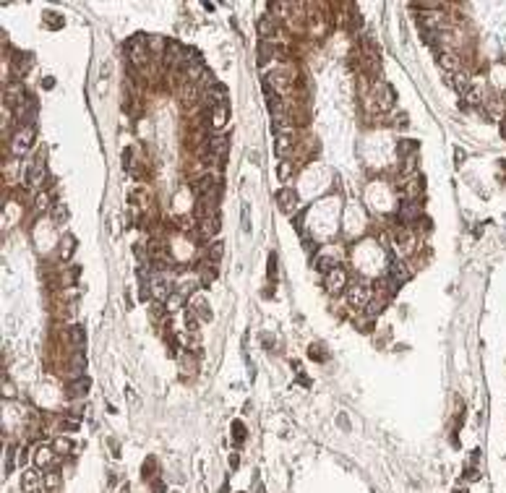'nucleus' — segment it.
<instances>
[{
    "instance_id": "nucleus-1",
    "label": "nucleus",
    "mask_w": 506,
    "mask_h": 493,
    "mask_svg": "<svg viewBox=\"0 0 506 493\" xmlns=\"http://www.w3.org/2000/svg\"><path fill=\"white\" fill-rule=\"evenodd\" d=\"M45 177H47V162H45V157H37L34 162H29V165L24 167V186H26V188H39L42 183H45Z\"/></svg>"
},
{
    "instance_id": "nucleus-2",
    "label": "nucleus",
    "mask_w": 506,
    "mask_h": 493,
    "mask_svg": "<svg viewBox=\"0 0 506 493\" xmlns=\"http://www.w3.org/2000/svg\"><path fill=\"white\" fill-rule=\"evenodd\" d=\"M125 47H128V58L134 60V65H144L146 63V58H149L146 34H134V37L125 42Z\"/></svg>"
},
{
    "instance_id": "nucleus-3",
    "label": "nucleus",
    "mask_w": 506,
    "mask_h": 493,
    "mask_svg": "<svg viewBox=\"0 0 506 493\" xmlns=\"http://www.w3.org/2000/svg\"><path fill=\"white\" fill-rule=\"evenodd\" d=\"M370 298H373V290H370L368 282H355V284H350V290H347V300H350V305H355V308H368Z\"/></svg>"
},
{
    "instance_id": "nucleus-4",
    "label": "nucleus",
    "mask_w": 506,
    "mask_h": 493,
    "mask_svg": "<svg viewBox=\"0 0 506 493\" xmlns=\"http://www.w3.org/2000/svg\"><path fill=\"white\" fill-rule=\"evenodd\" d=\"M344 284H347V272H344L342 266H334L332 272H326V293H329V295L342 293Z\"/></svg>"
},
{
    "instance_id": "nucleus-5",
    "label": "nucleus",
    "mask_w": 506,
    "mask_h": 493,
    "mask_svg": "<svg viewBox=\"0 0 506 493\" xmlns=\"http://www.w3.org/2000/svg\"><path fill=\"white\" fill-rule=\"evenodd\" d=\"M32 141H34V131L32 128H21L16 136H13V144H11V151L16 154V157H24L26 151H29V146H32Z\"/></svg>"
},
{
    "instance_id": "nucleus-6",
    "label": "nucleus",
    "mask_w": 506,
    "mask_h": 493,
    "mask_svg": "<svg viewBox=\"0 0 506 493\" xmlns=\"http://www.w3.org/2000/svg\"><path fill=\"white\" fill-rule=\"evenodd\" d=\"M394 99H397V94H394V89H391V84H376V105H379V110H391V105H394Z\"/></svg>"
},
{
    "instance_id": "nucleus-7",
    "label": "nucleus",
    "mask_w": 506,
    "mask_h": 493,
    "mask_svg": "<svg viewBox=\"0 0 506 493\" xmlns=\"http://www.w3.org/2000/svg\"><path fill=\"white\" fill-rule=\"evenodd\" d=\"M42 485H45V480L39 478V473H34V470H24V475H21V488H24L26 493H39Z\"/></svg>"
},
{
    "instance_id": "nucleus-8",
    "label": "nucleus",
    "mask_w": 506,
    "mask_h": 493,
    "mask_svg": "<svg viewBox=\"0 0 506 493\" xmlns=\"http://www.w3.org/2000/svg\"><path fill=\"white\" fill-rule=\"evenodd\" d=\"M149 287H151V295L157 298V300H170L167 298L170 295V284H167V279L162 274H154L151 282H149Z\"/></svg>"
},
{
    "instance_id": "nucleus-9",
    "label": "nucleus",
    "mask_w": 506,
    "mask_h": 493,
    "mask_svg": "<svg viewBox=\"0 0 506 493\" xmlns=\"http://www.w3.org/2000/svg\"><path fill=\"white\" fill-rule=\"evenodd\" d=\"M295 201H298V196H295V191H292V188H282V191H277V204H279V209H282V212H292V209H295Z\"/></svg>"
},
{
    "instance_id": "nucleus-10",
    "label": "nucleus",
    "mask_w": 506,
    "mask_h": 493,
    "mask_svg": "<svg viewBox=\"0 0 506 493\" xmlns=\"http://www.w3.org/2000/svg\"><path fill=\"white\" fill-rule=\"evenodd\" d=\"M55 449H52V446H39V449L34 452V464L37 467H50L52 462H55Z\"/></svg>"
},
{
    "instance_id": "nucleus-11",
    "label": "nucleus",
    "mask_w": 506,
    "mask_h": 493,
    "mask_svg": "<svg viewBox=\"0 0 506 493\" xmlns=\"http://www.w3.org/2000/svg\"><path fill=\"white\" fill-rule=\"evenodd\" d=\"M230 149V136H211L209 139V154L211 157H225Z\"/></svg>"
},
{
    "instance_id": "nucleus-12",
    "label": "nucleus",
    "mask_w": 506,
    "mask_h": 493,
    "mask_svg": "<svg viewBox=\"0 0 506 493\" xmlns=\"http://www.w3.org/2000/svg\"><path fill=\"white\" fill-rule=\"evenodd\" d=\"M420 24L425 32H441L444 29V13H425L420 18Z\"/></svg>"
},
{
    "instance_id": "nucleus-13",
    "label": "nucleus",
    "mask_w": 506,
    "mask_h": 493,
    "mask_svg": "<svg viewBox=\"0 0 506 493\" xmlns=\"http://www.w3.org/2000/svg\"><path fill=\"white\" fill-rule=\"evenodd\" d=\"M89 389H92V378H89V376H78L76 381H71L68 394H71V397H84Z\"/></svg>"
},
{
    "instance_id": "nucleus-14",
    "label": "nucleus",
    "mask_w": 506,
    "mask_h": 493,
    "mask_svg": "<svg viewBox=\"0 0 506 493\" xmlns=\"http://www.w3.org/2000/svg\"><path fill=\"white\" fill-rule=\"evenodd\" d=\"M193 191H196V196H211V191H214V177L211 175H201L199 180L193 183Z\"/></svg>"
},
{
    "instance_id": "nucleus-15",
    "label": "nucleus",
    "mask_w": 506,
    "mask_h": 493,
    "mask_svg": "<svg viewBox=\"0 0 506 493\" xmlns=\"http://www.w3.org/2000/svg\"><path fill=\"white\" fill-rule=\"evenodd\" d=\"M438 65L449 73H459V58L451 53H438Z\"/></svg>"
},
{
    "instance_id": "nucleus-16",
    "label": "nucleus",
    "mask_w": 506,
    "mask_h": 493,
    "mask_svg": "<svg viewBox=\"0 0 506 493\" xmlns=\"http://www.w3.org/2000/svg\"><path fill=\"white\" fill-rule=\"evenodd\" d=\"M29 68H32V55H26V53H16V58H13V71H16V76L21 79Z\"/></svg>"
},
{
    "instance_id": "nucleus-17",
    "label": "nucleus",
    "mask_w": 506,
    "mask_h": 493,
    "mask_svg": "<svg viewBox=\"0 0 506 493\" xmlns=\"http://www.w3.org/2000/svg\"><path fill=\"white\" fill-rule=\"evenodd\" d=\"M227 118H230V107H227V102H222L219 107H214V110H211V125H214V128H222V125L227 123Z\"/></svg>"
},
{
    "instance_id": "nucleus-18",
    "label": "nucleus",
    "mask_w": 506,
    "mask_h": 493,
    "mask_svg": "<svg viewBox=\"0 0 506 493\" xmlns=\"http://www.w3.org/2000/svg\"><path fill=\"white\" fill-rule=\"evenodd\" d=\"M400 217H402L405 222L417 219V217H420V204H417V201H405V204L400 206Z\"/></svg>"
},
{
    "instance_id": "nucleus-19",
    "label": "nucleus",
    "mask_w": 506,
    "mask_h": 493,
    "mask_svg": "<svg viewBox=\"0 0 506 493\" xmlns=\"http://www.w3.org/2000/svg\"><path fill=\"white\" fill-rule=\"evenodd\" d=\"M290 151H292V139L287 136V133H279V139H277V144H274V154L284 160V157H287Z\"/></svg>"
},
{
    "instance_id": "nucleus-20",
    "label": "nucleus",
    "mask_w": 506,
    "mask_h": 493,
    "mask_svg": "<svg viewBox=\"0 0 506 493\" xmlns=\"http://www.w3.org/2000/svg\"><path fill=\"white\" fill-rule=\"evenodd\" d=\"M389 272H391V282L397 284V287H400V284H402V282L407 279V272H405V266H402V264H400L397 258H391V264H389Z\"/></svg>"
},
{
    "instance_id": "nucleus-21",
    "label": "nucleus",
    "mask_w": 506,
    "mask_h": 493,
    "mask_svg": "<svg viewBox=\"0 0 506 493\" xmlns=\"http://www.w3.org/2000/svg\"><path fill=\"white\" fill-rule=\"evenodd\" d=\"M73 251H76V238H73V235H65L63 243H60V258L68 261V258L73 256Z\"/></svg>"
},
{
    "instance_id": "nucleus-22",
    "label": "nucleus",
    "mask_w": 506,
    "mask_h": 493,
    "mask_svg": "<svg viewBox=\"0 0 506 493\" xmlns=\"http://www.w3.org/2000/svg\"><path fill=\"white\" fill-rule=\"evenodd\" d=\"M191 310H199V316H201L204 321H209V319H211V310H209V303H206L204 298H193V300H191Z\"/></svg>"
},
{
    "instance_id": "nucleus-23",
    "label": "nucleus",
    "mask_w": 506,
    "mask_h": 493,
    "mask_svg": "<svg viewBox=\"0 0 506 493\" xmlns=\"http://www.w3.org/2000/svg\"><path fill=\"white\" fill-rule=\"evenodd\" d=\"M219 230V222L214 217H206L201 219V238H214V232Z\"/></svg>"
},
{
    "instance_id": "nucleus-24",
    "label": "nucleus",
    "mask_w": 506,
    "mask_h": 493,
    "mask_svg": "<svg viewBox=\"0 0 506 493\" xmlns=\"http://www.w3.org/2000/svg\"><path fill=\"white\" fill-rule=\"evenodd\" d=\"M240 227H243V232H251V204L248 201L240 204Z\"/></svg>"
},
{
    "instance_id": "nucleus-25",
    "label": "nucleus",
    "mask_w": 506,
    "mask_h": 493,
    "mask_svg": "<svg viewBox=\"0 0 506 493\" xmlns=\"http://www.w3.org/2000/svg\"><path fill=\"white\" fill-rule=\"evenodd\" d=\"M52 449H55L58 454H68V452L73 449V444H71V438L60 436V438H55V441H52Z\"/></svg>"
},
{
    "instance_id": "nucleus-26",
    "label": "nucleus",
    "mask_w": 506,
    "mask_h": 493,
    "mask_svg": "<svg viewBox=\"0 0 506 493\" xmlns=\"http://www.w3.org/2000/svg\"><path fill=\"white\" fill-rule=\"evenodd\" d=\"M45 24L50 27V29H63V16L58 13V11H47V16H45Z\"/></svg>"
},
{
    "instance_id": "nucleus-27",
    "label": "nucleus",
    "mask_w": 506,
    "mask_h": 493,
    "mask_svg": "<svg viewBox=\"0 0 506 493\" xmlns=\"http://www.w3.org/2000/svg\"><path fill=\"white\" fill-rule=\"evenodd\" d=\"M71 340H73V345L76 347H84V342H86V331H84V326H71Z\"/></svg>"
},
{
    "instance_id": "nucleus-28",
    "label": "nucleus",
    "mask_w": 506,
    "mask_h": 493,
    "mask_svg": "<svg viewBox=\"0 0 506 493\" xmlns=\"http://www.w3.org/2000/svg\"><path fill=\"white\" fill-rule=\"evenodd\" d=\"M42 480H45V488L47 490H58L60 488V473H45V478H42Z\"/></svg>"
},
{
    "instance_id": "nucleus-29",
    "label": "nucleus",
    "mask_w": 506,
    "mask_h": 493,
    "mask_svg": "<svg viewBox=\"0 0 506 493\" xmlns=\"http://www.w3.org/2000/svg\"><path fill=\"white\" fill-rule=\"evenodd\" d=\"M256 29H258V34L263 37V42H267V37H272V21H269V16H263V18H258V24H256Z\"/></svg>"
},
{
    "instance_id": "nucleus-30",
    "label": "nucleus",
    "mask_w": 506,
    "mask_h": 493,
    "mask_svg": "<svg viewBox=\"0 0 506 493\" xmlns=\"http://www.w3.org/2000/svg\"><path fill=\"white\" fill-rule=\"evenodd\" d=\"M52 217H55V222H58V225H63V222L68 219V206H65L63 201H58V204H55V209H52Z\"/></svg>"
},
{
    "instance_id": "nucleus-31",
    "label": "nucleus",
    "mask_w": 506,
    "mask_h": 493,
    "mask_svg": "<svg viewBox=\"0 0 506 493\" xmlns=\"http://www.w3.org/2000/svg\"><path fill=\"white\" fill-rule=\"evenodd\" d=\"M272 53H274L272 44H269V42H261V44H258V65L267 63V60L272 58Z\"/></svg>"
},
{
    "instance_id": "nucleus-32",
    "label": "nucleus",
    "mask_w": 506,
    "mask_h": 493,
    "mask_svg": "<svg viewBox=\"0 0 506 493\" xmlns=\"http://www.w3.org/2000/svg\"><path fill=\"white\" fill-rule=\"evenodd\" d=\"M290 175H292V162L290 160H282L279 167H277V177H279V180H287Z\"/></svg>"
},
{
    "instance_id": "nucleus-33",
    "label": "nucleus",
    "mask_w": 506,
    "mask_h": 493,
    "mask_svg": "<svg viewBox=\"0 0 506 493\" xmlns=\"http://www.w3.org/2000/svg\"><path fill=\"white\" fill-rule=\"evenodd\" d=\"M6 97H8V102H21V97H24V86H21V84H13V86H8Z\"/></svg>"
},
{
    "instance_id": "nucleus-34",
    "label": "nucleus",
    "mask_w": 506,
    "mask_h": 493,
    "mask_svg": "<svg viewBox=\"0 0 506 493\" xmlns=\"http://www.w3.org/2000/svg\"><path fill=\"white\" fill-rule=\"evenodd\" d=\"M415 149H417V144H415V141H400V146H397L400 157H405V160H410Z\"/></svg>"
},
{
    "instance_id": "nucleus-35",
    "label": "nucleus",
    "mask_w": 506,
    "mask_h": 493,
    "mask_svg": "<svg viewBox=\"0 0 506 493\" xmlns=\"http://www.w3.org/2000/svg\"><path fill=\"white\" fill-rule=\"evenodd\" d=\"M222 251H225V245L217 240V243L211 245V248H209V264H217L219 258H222Z\"/></svg>"
},
{
    "instance_id": "nucleus-36",
    "label": "nucleus",
    "mask_w": 506,
    "mask_h": 493,
    "mask_svg": "<svg viewBox=\"0 0 506 493\" xmlns=\"http://www.w3.org/2000/svg\"><path fill=\"white\" fill-rule=\"evenodd\" d=\"M483 102V89L480 86H472L470 92H467V107L470 105H480Z\"/></svg>"
},
{
    "instance_id": "nucleus-37",
    "label": "nucleus",
    "mask_w": 506,
    "mask_h": 493,
    "mask_svg": "<svg viewBox=\"0 0 506 493\" xmlns=\"http://www.w3.org/2000/svg\"><path fill=\"white\" fill-rule=\"evenodd\" d=\"M232 438H235L237 444H240V441H243V438H246V425H243V423H240V420H235V423H232Z\"/></svg>"
},
{
    "instance_id": "nucleus-38",
    "label": "nucleus",
    "mask_w": 506,
    "mask_h": 493,
    "mask_svg": "<svg viewBox=\"0 0 506 493\" xmlns=\"http://www.w3.org/2000/svg\"><path fill=\"white\" fill-rule=\"evenodd\" d=\"M84 368H86V357H84V352H78V355L73 357V373H76V376H81V373H84Z\"/></svg>"
},
{
    "instance_id": "nucleus-39",
    "label": "nucleus",
    "mask_w": 506,
    "mask_h": 493,
    "mask_svg": "<svg viewBox=\"0 0 506 493\" xmlns=\"http://www.w3.org/2000/svg\"><path fill=\"white\" fill-rule=\"evenodd\" d=\"M410 243H412V235L410 232H400L397 235V245H400L402 251H410Z\"/></svg>"
},
{
    "instance_id": "nucleus-40",
    "label": "nucleus",
    "mask_w": 506,
    "mask_h": 493,
    "mask_svg": "<svg viewBox=\"0 0 506 493\" xmlns=\"http://www.w3.org/2000/svg\"><path fill=\"white\" fill-rule=\"evenodd\" d=\"M185 326H188L191 331L199 329V319H196V310H188V313H185Z\"/></svg>"
},
{
    "instance_id": "nucleus-41",
    "label": "nucleus",
    "mask_w": 506,
    "mask_h": 493,
    "mask_svg": "<svg viewBox=\"0 0 506 493\" xmlns=\"http://www.w3.org/2000/svg\"><path fill=\"white\" fill-rule=\"evenodd\" d=\"M269 279H277V253H269Z\"/></svg>"
},
{
    "instance_id": "nucleus-42",
    "label": "nucleus",
    "mask_w": 506,
    "mask_h": 493,
    "mask_svg": "<svg viewBox=\"0 0 506 493\" xmlns=\"http://www.w3.org/2000/svg\"><path fill=\"white\" fill-rule=\"evenodd\" d=\"M394 125H397V128H407V125H410L407 115H405V113H397V115H394Z\"/></svg>"
},
{
    "instance_id": "nucleus-43",
    "label": "nucleus",
    "mask_w": 506,
    "mask_h": 493,
    "mask_svg": "<svg viewBox=\"0 0 506 493\" xmlns=\"http://www.w3.org/2000/svg\"><path fill=\"white\" fill-rule=\"evenodd\" d=\"M316 266H318V269H326V272H332V269H334V266H332V258H329V256H321Z\"/></svg>"
},
{
    "instance_id": "nucleus-44",
    "label": "nucleus",
    "mask_w": 506,
    "mask_h": 493,
    "mask_svg": "<svg viewBox=\"0 0 506 493\" xmlns=\"http://www.w3.org/2000/svg\"><path fill=\"white\" fill-rule=\"evenodd\" d=\"M167 303H170V308H180V303H183V295H180V293H178V295H170V300H167Z\"/></svg>"
},
{
    "instance_id": "nucleus-45",
    "label": "nucleus",
    "mask_w": 506,
    "mask_h": 493,
    "mask_svg": "<svg viewBox=\"0 0 506 493\" xmlns=\"http://www.w3.org/2000/svg\"><path fill=\"white\" fill-rule=\"evenodd\" d=\"M37 209H39V212H42V209H47V196H45V193H39V196H37Z\"/></svg>"
},
{
    "instance_id": "nucleus-46",
    "label": "nucleus",
    "mask_w": 506,
    "mask_h": 493,
    "mask_svg": "<svg viewBox=\"0 0 506 493\" xmlns=\"http://www.w3.org/2000/svg\"><path fill=\"white\" fill-rule=\"evenodd\" d=\"M63 428H65V431H71V433H73V431H78V420H76V418H73V420H65Z\"/></svg>"
},
{
    "instance_id": "nucleus-47",
    "label": "nucleus",
    "mask_w": 506,
    "mask_h": 493,
    "mask_svg": "<svg viewBox=\"0 0 506 493\" xmlns=\"http://www.w3.org/2000/svg\"><path fill=\"white\" fill-rule=\"evenodd\" d=\"M123 167H125V170H130V149H125V151H123Z\"/></svg>"
},
{
    "instance_id": "nucleus-48",
    "label": "nucleus",
    "mask_w": 506,
    "mask_h": 493,
    "mask_svg": "<svg viewBox=\"0 0 506 493\" xmlns=\"http://www.w3.org/2000/svg\"><path fill=\"white\" fill-rule=\"evenodd\" d=\"M42 86H45V89H52V86H55V79H52V76H47V79H42Z\"/></svg>"
},
{
    "instance_id": "nucleus-49",
    "label": "nucleus",
    "mask_w": 506,
    "mask_h": 493,
    "mask_svg": "<svg viewBox=\"0 0 506 493\" xmlns=\"http://www.w3.org/2000/svg\"><path fill=\"white\" fill-rule=\"evenodd\" d=\"M3 394H6V397H13V386L6 384V386H3Z\"/></svg>"
},
{
    "instance_id": "nucleus-50",
    "label": "nucleus",
    "mask_w": 506,
    "mask_h": 493,
    "mask_svg": "<svg viewBox=\"0 0 506 493\" xmlns=\"http://www.w3.org/2000/svg\"><path fill=\"white\" fill-rule=\"evenodd\" d=\"M462 160H465V151L457 149V165H462Z\"/></svg>"
},
{
    "instance_id": "nucleus-51",
    "label": "nucleus",
    "mask_w": 506,
    "mask_h": 493,
    "mask_svg": "<svg viewBox=\"0 0 506 493\" xmlns=\"http://www.w3.org/2000/svg\"><path fill=\"white\" fill-rule=\"evenodd\" d=\"M501 136H503V139H506V118H503V120H501Z\"/></svg>"
}]
</instances>
